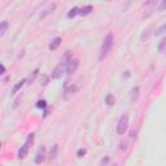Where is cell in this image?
Instances as JSON below:
<instances>
[{"instance_id":"obj_1","label":"cell","mask_w":166,"mask_h":166,"mask_svg":"<svg viewBox=\"0 0 166 166\" xmlns=\"http://www.w3.org/2000/svg\"><path fill=\"white\" fill-rule=\"evenodd\" d=\"M113 42H114V39H113V34H112V32H109V34H107V36L104 38L103 44H101L100 55H99V58H100V60H104L105 57L108 56V53L110 52V49L113 47Z\"/></svg>"},{"instance_id":"obj_2","label":"cell","mask_w":166,"mask_h":166,"mask_svg":"<svg viewBox=\"0 0 166 166\" xmlns=\"http://www.w3.org/2000/svg\"><path fill=\"white\" fill-rule=\"evenodd\" d=\"M34 138H35L34 134H30L28 138H26V142L23 143V145H22V147L19 148V151H18V155H17L18 160H23V158L28 156L29 149H30V147L32 145V143H34Z\"/></svg>"},{"instance_id":"obj_3","label":"cell","mask_w":166,"mask_h":166,"mask_svg":"<svg viewBox=\"0 0 166 166\" xmlns=\"http://www.w3.org/2000/svg\"><path fill=\"white\" fill-rule=\"evenodd\" d=\"M129 114H123L117 123V134L118 135H123L129 127Z\"/></svg>"},{"instance_id":"obj_4","label":"cell","mask_w":166,"mask_h":166,"mask_svg":"<svg viewBox=\"0 0 166 166\" xmlns=\"http://www.w3.org/2000/svg\"><path fill=\"white\" fill-rule=\"evenodd\" d=\"M64 73H66V64L61 62V64H58L53 70H52L51 78H52V79H60V78H62Z\"/></svg>"},{"instance_id":"obj_5","label":"cell","mask_w":166,"mask_h":166,"mask_svg":"<svg viewBox=\"0 0 166 166\" xmlns=\"http://www.w3.org/2000/svg\"><path fill=\"white\" fill-rule=\"evenodd\" d=\"M78 66H79V60H78V58H71L70 61L66 64V74L71 75L73 73L77 71Z\"/></svg>"},{"instance_id":"obj_6","label":"cell","mask_w":166,"mask_h":166,"mask_svg":"<svg viewBox=\"0 0 166 166\" xmlns=\"http://www.w3.org/2000/svg\"><path fill=\"white\" fill-rule=\"evenodd\" d=\"M45 158H47V152H45V148L42 147V148H39L38 152H36V155H35V158H34V162L36 165H40Z\"/></svg>"},{"instance_id":"obj_7","label":"cell","mask_w":166,"mask_h":166,"mask_svg":"<svg viewBox=\"0 0 166 166\" xmlns=\"http://www.w3.org/2000/svg\"><path fill=\"white\" fill-rule=\"evenodd\" d=\"M78 91V87L75 84H69V82H66V84H65V90H64V97L65 99H69L71 95H74L75 92Z\"/></svg>"},{"instance_id":"obj_8","label":"cell","mask_w":166,"mask_h":166,"mask_svg":"<svg viewBox=\"0 0 166 166\" xmlns=\"http://www.w3.org/2000/svg\"><path fill=\"white\" fill-rule=\"evenodd\" d=\"M26 82H28V79H26V78L21 79V81H18V82L15 84V87L12 88V94H13V95H15V94H17V92H18V91L21 90V88L23 87V86H25V83H26Z\"/></svg>"},{"instance_id":"obj_9","label":"cell","mask_w":166,"mask_h":166,"mask_svg":"<svg viewBox=\"0 0 166 166\" xmlns=\"http://www.w3.org/2000/svg\"><path fill=\"white\" fill-rule=\"evenodd\" d=\"M61 42H62V39L60 38V36H57V38H55L51 42V44H49V51H56L58 47H60V44H61Z\"/></svg>"},{"instance_id":"obj_10","label":"cell","mask_w":166,"mask_h":166,"mask_svg":"<svg viewBox=\"0 0 166 166\" xmlns=\"http://www.w3.org/2000/svg\"><path fill=\"white\" fill-rule=\"evenodd\" d=\"M94 11V8H92V5L91 4H88V5H84V6H82V8H79V15L81 16H87V15H90V13Z\"/></svg>"},{"instance_id":"obj_11","label":"cell","mask_w":166,"mask_h":166,"mask_svg":"<svg viewBox=\"0 0 166 166\" xmlns=\"http://www.w3.org/2000/svg\"><path fill=\"white\" fill-rule=\"evenodd\" d=\"M57 151H58V145L53 144L52 145V148H51V151H49V155H48V160L49 161H53L55 158L57 157Z\"/></svg>"},{"instance_id":"obj_12","label":"cell","mask_w":166,"mask_h":166,"mask_svg":"<svg viewBox=\"0 0 166 166\" xmlns=\"http://www.w3.org/2000/svg\"><path fill=\"white\" fill-rule=\"evenodd\" d=\"M114 103H116V99H114V96H113L112 94H108L107 96H105V104H107L108 107H113Z\"/></svg>"},{"instance_id":"obj_13","label":"cell","mask_w":166,"mask_h":166,"mask_svg":"<svg viewBox=\"0 0 166 166\" xmlns=\"http://www.w3.org/2000/svg\"><path fill=\"white\" fill-rule=\"evenodd\" d=\"M77 15H79V8L78 6H74V8H71L68 12V18H74Z\"/></svg>"},{"instance_id":"obj_14","label":"cell","mask_w":166,"mask_h":166,"mask_svg":"<svg viewBox=\"0 0 166 166\" xmlns=\"http://www.w3.org/2000/svg\"><path fill=\"white\" fill-rule=\"evenodd\" d=\"M38 74H39V69H35L34 71L31 73V75L28 78V84H31L32 82H34V81H35V78L38 77Z\"/></svg>"},{"instance_id":"obj_15","label":"cell","mask_w":166,"mask_h":166,"mask_svg":"<svg viewBox=\"0 0 166 166\" xmlns=\"http://www.w3.org/2000/svg\"><path fill=\"white\" fill-rule=\"evenodd\" d=\"M165 32H166V22H165L162 26H160V28H158V29L155 31V35H156V36H160V35L165 34Z\"/></svg>"},{"instance_id":"obj_16","label":"cell","mask_w":166,"mask_h":166,"mask_svg":"<svg viewBox=\"0 0 166 166\" xmlns=\"http://www.w3.org/2000/svg\"><path fill=\"white\" fill-rule=\"evenodd\" d=\"M35 105H36L38 109H43V110H45V109H47V107H48L47 101H45V100H38Z\"/></svg>"},{"instance_id":"obj_17","label":"cell","mask_w":166,"mask_h":166,"mask_svg":"<svg viewBox=\"0 0 166 166\" xmlns=\"http://www.w3.org/2000/svg\"><path fill=\"white\" fill-rule=\"evenodd\" d=\"M6 29H8V22H6V21H2V23H0V35L3 36L5 34Z\"/></svg>"},{"instance_id":"obj_18","label":"cell","mask_w":166,"mask_h":166,"mask_svg":"<svg viewBox=\"0 0 166 166\" xmlns=\"http://www.w3.org/2000/svg\"><path fill=\"white\" fill-rule=\"evenodd\" d=\"M138 96H139V87H134L132 91H131V100L135 101L138 99Z\"/></svg>"},{"instance_id":"obj_19","label":"cell","mask_w":166,"mask_h":166,"mask_svg":"<svg viewBox=\"0 0 166 166\" xmlns=\"http://www.w3.org/2000/svg\"><path fill=\"white\" fill-rule=\"evenodd\" d=\"M165 49H166V38H164L162 42L158 44V51H160V52H165Z\"/></svg>"},{"instance_id":"obj_20","label":"cell","mask_w":166,"mask_h":166,"mask_svg":"<svg viewBox=\"0 0 166 166\" xmlns=\"http://www.w3.org/2000/svg\"><path fill=\"white\" fill-rule=\"evenodd\" d=\"M86 153H87V151H86L84 148H79L78 152H77V156H78L79 158H82V157H84Z\"/></svg>"},{"instance_id":"obj_21","label":"cell","mask_w":166,"mask_h":166,"mask_svg":"<svg viewBox=\"0 0 166 166\" xmlns=\"http://www.w3.org/2000/svg\"><path fill=\"white\" fill-rule=\"evenodd\" d=\"M48 81H49V77H47V75H42V78H40V84H42V86L48 84Z\"/></svg>"},{"instance_id":"obj_22","label":"cell","mask_w":166,"mask_h":166,"mask_svg":"<svg viewBox=\"0 0 166 166\" xmlns=\"http://www.w3.org/2000/svg\"><path fill=\"white\" fill-rule=\"evenodd\" d=\"M166 9V0H162V2L160 3V5H158V12H162Z\"/></svg>"},{"instance_id":"obj_23","label":"cell","mask_w":166,"mask_h":166,"mask_svg":"<svg viewBox=\"0 0 166 166\" xmlns=\"http://www.w3.org/2000/svg\"><path fill=\"white\" fill-rule=\"evenodd\" d=\"M21 101V97H17L16 100H15V104H13V108H17L18 107V103Z\"/></svg>"},{"instance_id":"obj_24","label":"cell","mask_w":166,"mask_h":166,"mask_svg":"<svg viewBox=\"0 0 166 166\" xmlns=\"http://www.w3.org/2000/svg\"><path fill=\"white\" fill-rule=\"evenodd\" d=\"M0 66H2V73H0V74H5V66L2 64V65H0Z\"/></svg>"},{"instance_id":"obj_25","label":"cell","mask_w":166,"mask_h":166,"mask_svg":"<svg viewBox=\"0 0 166 166\" xmlns=\"http://www.w3.org/2000/svg\"><path fill=\"white\" fill-rule=\"evenodd\" d=\"M127 148V144L126 143H121V149H126Z\"/></svg>"},{"instance_id":"obj_26","label":"cell","mask_w":166,"mask_h":166,"mask_svg":"<svg viewBox=\"0 0 166 166\" xmlns=\"http://www.w3.org/2000/svg\"><path fill=\"white\" fill-rule=\"evenodd\" d=\"M108 160H109V158H108V157H105V160H101V165H104V164H107V162H108Z\"/></svg>"},{"instance_id":"obj_27","label":"cell","mask_w":166,"mask_h":166,"mask_svg":"<svg viewBox=\"0 0 166 166\" xmlns=\"http://www.w3.org/2000/svg\"><path fill=\"white\" fill-rule=\"evenodd\" d=\"M48 113H49V109L47 108V109L44 110V117H47V116H48Z\"/></svg>"},{"instance_id":"obj_28","label":"cell","mask_w":166,"mask_h":166,"mask_svg":"<svg viewBox=\"0 0 166 166\" xmlns=\"http://www.w3.org/2000/svg\"><path fill=\"white\" fill-rule=\"evenodd\" d=\"M130 136H131V138H135V131H131V132H130Z\"/></svg>"},{"instance_id":"obj_29","label":"cell","mask_w":166,"mask_h":166,"mask_svg":"<svg viewBox=\"0 0 166 166\" xmlns=\"http://www.w3.org/2000/svg\"><path fill=\"white\" fill-rule=\"evenodd\" d=\"M127 78V77H130V71H126V74H123V78Z\"/></svg>"},{"instance_id":"obj_30","label":"cell","mask_w":166,"mask_h":166,"mask_svg":"<svg viewBox=\"0 0 166 166\" xmlns=\"http://www.w3.org/2000/svg\"><path fill=\"white\" fill-rule=\"evenodd\" d=\"M110 166H118V165H117V164H113V165H110Z\"/></svg>"}]
</instances>
